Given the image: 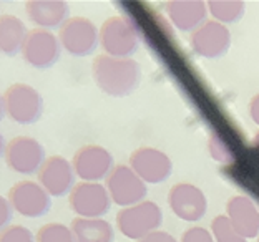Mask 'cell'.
<instances>
[{
	"label": "cell",
	"mask_w": 259,
	"mask_h": 242,
	"mask_svg": "<svg viewBox=\"0 0 259 242\" xmlns=\"http://www.w3.org/2000/svg\"><path fill=\"white\" fill-rule=\"evenodd\" d=\"M257 242H259V237H257Z\"/></svg>",
	"instance_id": "1f68e13d"
},
{
	"label": "cell",
	"mask_w": 259,
	"mask_h": 242,
	"mask_svg": "<svg viewBox=\"0 0 259 242\" xmlns=\"http://www.w3.org/2000/svg\"><path fill=\"white\" fill-rule=\"evenodd\" d=\"M5 150H7V143H5L4 136L0 134V158L5 156Z\"/></svg>",
	"instance_id": "f1b7e54d"
},
{
	"label": "cell",
	"mask_w": 259,
	"mask_h": 242,
	"mask_svg": "<svg viewBox=\"0 0 259 242\" xmlns=\"http://www.w3.org/2000/svg\"><path fill=\"white\" fill-rule=\"evenodd\" d=\"M92 72L100 90L116 98L132 95L141 81V67L132 58L98 55L93 62Z\"/></svg>",
	"instance_id": "6da1fadb"
},
{
	"label": "cell",
	"mask_w": 259,
	"mask_h": 242,
	"mask_svg": "<svg viewBox=\"0 0 259 242\" xmlns=\"http://www.w3.org/2000/svg\"><path fill=\"white\" fill-rule=\"evenodd\" d=\"M208 12L220 23H236L244 15L243 0H211L208 2Z\"/></svg>",
	"instance_id": "44dd1931"
},
{
	"label": "cell",
	"mask_w": 259,
	"mask_h": 242,
	"mask_svg": "<svg viewBox=\"0 0 259 242\" xmlns=\"http://www.w3.org/2000/svg\"><path fill=\"white\" fill-rule=\"evenodd\" d=\"M168 204L180 219L186 222L199 221L208 209V199L198 186L190 182L175 184L168 194Z\"/></svg>",
	"instance_id": "4fadbf2b"
},
{
	"label": "cell",
	"mask_w": 259,
	"mask_h": 242,
	"mask_svg": "<svg viewBox=\"0 0 259 242\" xmlns=\"http://www.w3.org/2000/svg\"><path fill=\"white\" fill-rule=\"evenodd\" d=\"M37 242H76L72 229L67 227L60 222H50L45 224L38 229L35 235Z\"/></svg>",
	"instance_id": "7402d4cb"
},
{
	"label": "cell",
	"mask_w": 259,
	"mask_h": 242,
	"mask_svg": "<svg viewBox=\"0 0 259 242\" xmlns=\"http://www.w3.org/2000/svg\"><path fill=\"white\" fill-rule=\"evenodd\" d=\"M28 30L20 19L15 15L0 17V53L14 57L22 52Z\"/></svg>",
	"instance_id": "d6986e66"
},
{
	"label": "cell",
	"mask_w": 259,
	"mask_h": 242,
	"mask_svg": "<svg viewBox=\"0 0 259 242\" xmlns=\"http://www.w3.org/2000/svg\"><path fill=\"white\" fill-rule=\"evenodd\" d=\"M12 217H14V208H12L10 201L0 196V232L9 227Z\"/></svg>",
	"instance_id": "484cf974"
},
{
	"label": "cell",
	"mask_w": 259,
	"mask_h": 242,
	"mask_svg": "<svg viewBox=\"0 0 259 242\" xmlns=\"http://www.w3.org/2000/svg\"><path fill=\"white\" fill-rule=\"evenodd\" d=\"M70 208L78 217L98 219L111 208L108 189L100 182H78L70 192Z\"/></svg>",
	"instance_id": "52a82bcc"
},
{
	"label": "cell",
	"mask_w": 259,
	"mask_h": 242,
	"mask_svg": "<svg viewBox=\"0 0 259 242\" xmlns=\"http://www.w3.org/2000/svg\"><path fill=\"white\" fill-rule=\"evenodd\" d=\"M38 184L50 196H65L75 187V169L72 163L62 156H50L45 159L44 166L38 171Z\"/></svg>",
	"instance_id": "9a60e30c"
},
{
	"label": "cell",
	"mask_w": 259,
	"mask_h": 242,
	"mask_svg": "<svg viewBox=\"0 0 259 242\" xmlns=\"http://www.w3.org/2000/svg\"><path fill=\"white\" fill-rule=\"evenodd\" d=\"M62 49L73 57H88L97 50L100 32L95 23L85 17H70L58 32Z\"/></svg>",
	"instance_id": "5b68a950"
},
{
	"label": "cell",
	"mask_w": 259,
	"mask_h": 242,
	"mask_svg": "<svg viewBox=\"0 0 259 242\" xmlns=\"http://www.w3.org/2000/svg\"><path fill=\"white\" fill-rule=\"evenodd\" d=\"M254 148H259V131L256 133V136H254Z\"/></svg>",
	"instance_id": "4dcf8cb0"
},
{
	"label": "cell",
	"mask_w": 259,
	"mask_h": 242,
	"mask_svg": "<svg viewBox=\"0 0 259 242\" xmlns=\"http://www.w3.org/2000/svg\"><path fill=\"white\" fill-rule=\"evenodd\" d=\"M62 45L57 35L44 28H33L28 32L22 49V57L35 68H50L58 62Z\"/></svg>",
	"instance_id": "30bf717a"
},
{
	"label": "cell",
	"mask_w": 259,
	"mask_h": 242,
	"mask_svg": "<svg viewBox=\"0 0 259 242\" xmlns=\"http://www.w3.org/2000/svg\"><path fill=\"white\" fill-rule=\"evenodd\" d=\"M72 232L76 242H113L115 231L108 221L102 219H87L76 217L72 221Z\"/></svg>",
	"instance_id": "ffe728a7"
},
{
	"label": "cell",
	"mask_w": 259,
	"mask_h": 242,
	"mask_svg": "<svg viewBox=\"0 0 259 242\" xmlns=\"http://www.w3.org/2000/svg\"><path fill=\"white\" fill-rule=\"evenodd\" d=\"M249 115H251V120L259 126V93L251 98V102H249Z\"/></svg>",
	"instance_id": "83f0119b"
},
{
	"label": "cell",
	"mask_w": 259,
	"mask_h": 242,
	"mask_svg": "<svg viewBox=\"0 0 259 242\" xmlns=\"http://www.w3.org/2000/svg\"><path fill=\"white\" fill-rule=\"evenodd\" d=\"M9 201L14 211L23 217H44L52 208L50 194L35 181H19L9 191Z\"/></svg>",
	"instance_id": "9c48e42d"
},
{
	"label": "cell",
	"mask_w": 259,
	"mask_h": 242,
	"mask_svg": "<svg viewBox=\"0 0 259 242\" xmlns=\"http://www.w3.org/2000/svg\"><path fill=\"white\" fill-rule=\"evenodd\" d=\"M0 242H37L35 235L23 226H9L0 232Z\"/></svg>",
	"instance_id": "cb8c5ba5"
},
{
	"label": "cell",
	"mask_w": 259,
	"mask_h": 242,
	"mask_svg": "<svg viewBox=\"0 0 259 242\" xmlns=\"http://www.w3.org/2000/svg\"><path fill=\"white\" fill-rule=\"evenodd\" d=\"M190 45L196 55L214 60L225 57L231 46V33L228 27L216 20H208L190 37Z\"/></svg>",
	"instance_id": "7c38bea8"
},
{
	"label": "cell",
	"mask_w": 259,
	"mask_h": 242,
	"mask_svg": "<svg viewBox=\"0 0 259 242\" xmlns=\"http://www.w3.org/2000/svg\"><path fill=\"white\" fill-rule=\"evenodd\" d=\"M211 232H213L214 242H248V239L234 231L228 216H216L211 224Z\"/></svg>",
	"instance_id": "603a6c76"
},
{
	"label": "cell",
	"mask_w": 259,
	"mask_h": 242,
	"mask_svg": "<svg viewBox=\"0 0 259 242\" xmlns=\"http://www.w3.org/2000/svg\"><path fill=\"white\" fill-rule=\"evenodd\" d=\"M166 14L178 30L193 33L208 22V4L203 0H171L166 4Z\"/></svg>",
	"instance_id": "e0dca14e"
},
{
	"label": "cell",
	"mask_w": 259,
	"mask_h": 242,
	"mask_svg": "<svg viewBox=\"0 0 259 242\" xmlns=\"http://www.w3.org/2000/svg\"><path fill=\"white\" fill-rule=\"evenodd\" d=\"M100 45L108 57L130 58L140 46L137 27L125 17H110L100 28Z\"/></svg>",
	"instance_id": "7a4b0ae2"
},
{
	"label": "cell",
	"mask_w": 259,
	"mask_h": 242,
	"mask_svg": "<svg viewBox=\"0 0 259 242\" xmlns=\"http://www.w3.org/2000/svg\"><path fill=\"white\" fill-rule=\"evenodd\" d=\"M5 115H7V113H5V102H4V96L0 95V121L4 120Z\"/></svg>",
	"instance_id": "f546056e"
},
{
	"label": "cell",
	"mask_w": 259,
	"mask_h": 242,
	"mask_svg": "<svg viewBox=\"0 0 259 242\" xmlns=\"http://www.w3.org/2000/svg\"><path fill=\"white\" fill-rule=\"evenodd\" d=\"M5 163L7 166L20 174L38 173L45 163V150L37 139L28 136H17L7 143L5 150Z\"/></svg>",
	"instance_id": "8fae6325"
},
{
	"label": "cell",
	"mask_w": 259,
	"mask_h": 242,
	"mask_svg": "<svg viewBox=\"0 0 259 242\" xmlns=\"http://www.w3.org/2000/svg\"><path fill=\"white\" fill-rule=\"evenodd\" d=\"M107 189L111 203L118 204L120 208H132L143 203L148 192L145 181L125 164L115 166L111 171V174L107 178Z\"/></svg>",
	"instance_id": "8992f818"
},
{
	"label": "cell",
	"mask_w": 259,
	"mask_h": 242,
	"mask_svg": "<svg viewBox=\"0 0 259 242\" xmlns=\"http://www.w3.org/2000/svg\"><path fill=\"white\" fill-rule=\"evenodd\" d=\"M137 242H178V240H176L171 234H168L164 231H155Z\"/></svg>",
	"instance_id": "4316f807"
},
{
	"label": "cell",
	"mask_w": 259,
	"mask_h": 242,
	"mask_svg": "<svg viewBox=\"0 0 259 242\" xmlns=\"http://www.w3.org/2000/svg\"><path fill=\"white\" fill-rule=\"evenodd\" d=\"M5 113L19 125H32L44 115V98L33 86L15 83L4 95Z\"/></svg>",
	"instance_id": "277c9868"
},
{
	"label": "cell",
	"mask_w": 259,
	"mask_h": 242,
	"mask_svg": "<svg viewBox=\"0 0 259 242\" xmlns=\"http://www.w3.org/2000/svg\"><path fill=\"white\" fill-rule=\"evenodd\" d=\"M226 216L231 226L244 239L259 237V211L246 196H234L226 204Z\"/></svg>",
	"instance_id": "2e32d148"
},
{
	"label": "cell",
	"mask_w": 259,
	"mask_h": 242,
	"mask_svg": "<svg viewBox=\"0 0 259 242\" xmlns=\"http://www.w3.org/2000/svg\"><path fill=\"white\" fill-rule=\"evenodd\" d=\"M163 222V212L160 206L143 201L132 208H123L116 214V226L120 232L128 239L140 240L148 234L158 231V227Z\"/></svg>",
	"instance_id": "3957f363"
},
{
	"label": "cell",
	"mask_w": 259,
	"mask_h": 242,
	"mask_svg": "<svg viewBox=\"0 0 259 242\" xmlns=\"http://www.w3.org/2000/svg\"><path fill=\"white\" fill-rule=\"evenodd\" d=\"M27 17L44 30L62 28L70 19V7L63 0H30L25 4Z\"/></svg>",
	"instance_id": "ac0fdd59"
},
{
	"label": "cell",
	"mask_w": 259,
	"mask_h": 242,
	"mask_svg": "<svg viewBox=\"0 0 259 242\" xmlns=\"http://www.w3.org/2000/svg\"><path fill=\"white\" fill-rule=\"evenodd\" d=\"M130 168L145 182H164L173 173V163L156 148H140L130 156Z\"/></svg>",
	"instance_id": "5bb4252c"
},
{
	"label": "cell",
	"mask_w": 259,
	"mask_h": 242,
	"mask_svg": "<svg viewBox=\"0 0 259 242\" xmlns=\"http://www.w3.org/2000/svg\"><path fill=\"white\" fill-rule=\"evenodd\" d=\"M181 242H214V237L204 227H191L181 235Z\"/></svg>",
	"instance_id": "d4e9b609"
},
{
	"label": "cell",
	"mask_w": 259,
	"mask_h": 242,
	"mask_svg": "<svg viewBox=\"0 0 259 242\" xmlns=\"http://www.w3.org/2000/svg\"><path fill=\"white\" fill-rule=\"evenodd\" d=\"M72 166L75 174L85 182H98L108 178L115 169L113 156L98 144H87L73 155Z\"/></svg>",
	"instance_id": "ba28073f"
}]
</instances>
